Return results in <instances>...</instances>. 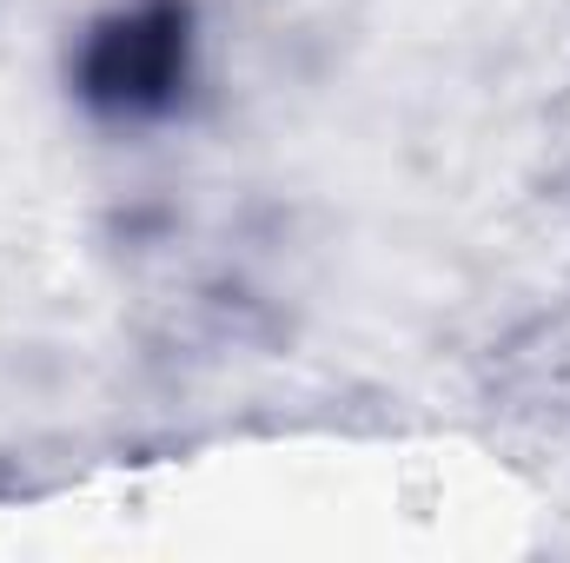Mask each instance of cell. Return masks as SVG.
Returning <instances> with one entry per match:
<instances>
[{
	"label": "cell",
	"mask_w": 570,
	"mask_h": 563,
	"mask_svg": "<svg viewBox=\"0 0 570 563\" xmlns=\"http://www.w3.org/2000/svg\"><path fill=\"white\" fill-rule=\"evenodd\" d=\"M173 73V27H114V40L94 53V87L100 93H127L140 100L153 87H166Z\"/></svg>",
	"instance_id": "obj_1"
}]
</instances>
